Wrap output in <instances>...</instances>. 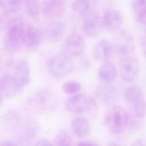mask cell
I'll return each mask as SVG.
<instances>
[{"label":"cell","instance_id":"cell-23","mask_svg":"<svg viewBox=\"0 0 146 146\" xmlns=\"http://www.w3.org/2000/svg\"><path fill=\"white\" fill-rule=\"evenodd\" d=\"M24 4V0H0V7L8 14L19 12Z\"/></svg>","mask_w":146,"mask_h":146},{"label":"cell","instance_id":"cell-12","mask_svg":"<svg viewBox=\"0 0 146 146\" xmlns=\"http://www.w3.org/2000/svg\"><path fill=\"white\" fill-rule=\"evenodd\" d=\"M95 94L98 100L104 105L113 104L119 98L117 89L109 83H103L98 86L95 88Z\"/></svg>","mask_w":146,"mask_h":146},{"label":"cell","instance_id":"cell-16","mask_svg":"<svg viewBox=\"0 0 146 146\" xmlns=\"http://www.w3.org/2000/svg\"><path fill=\"white\" fill-rule=\"evenodd\" d=\"M65 26L60 21H52L48 23L44 29V35L50 42H60L64 34Z\"/></svg>","mask_w":146,"mask_h":146},{"label":"cell","instance_id":"cell-1","mask_svg":"<svg viewBox=\"0 0 146 146\" xmlns=\"http://www.w3.org/2000/svg\"><path fill=\"white\" fill-rule=\"evenodd\" d=\"M26 25L19 16H15L10 19L4 40V47L8 54H15L19 51L23 44L22 39Z\"/></svg>","mask_w":146,"mask_h":146},{"label":"cell","instance_id":"cell-27","mask_svg":"<svg viewBox=\"0 0 146 146\" xmlns=\"http://www.w3.org/2000/svg\"><path fill=\"white\" fill-rule=\"evenodd\" d=\"M72 142L71 135L68 131L65 128L60 129L55 138V144L59 146H68L72 144Z\"/></svg>","mask_w":146,"mask_h":146},{"label":"cell","instance_id":"cell-8","mask_svg":"<svg viewBox=\"0 0 146 146\" xmlns=\"http://www.w3.org/2000/svg\"><path fill=\"white\" fill-rule=\"evenodd\" d=\"M113 51L117 54L126 56L134 50L135 42L132 34L127 31H121L114 38L112 43Z\"/></svg>","mask_w":146,"mask_h":146},{"label":"cell","instance_id":"cell-35","mask_svg":"<svg viewBox=\"0 0 146 146\" xmlns=\"http://www.w3.org/2000/svg\"></svg>","mask_w":146,"mask_h":146},{"label":"cell","instance_id":"cell-21","mask_svg":"<svg viewBox=\"0 0 146 146\" xmlns=\"http://www.w3.org/2000/svg\"><path fill=\"white\" fill-rule=\"evenodd\" d=\"M38 127L34 121H31L24 127L17 137L18 144H26L30 143L36 136Z\"/></svg>","mask_w":146,"mask_h":146},{"label":"cell","instance_id":"cell-9","mask_svg":"<svg viewBox=\"0 0 146 146\" xmlns=\"http://www.w3.org/2000/svg\"><path fill=\"white\" fill-rule=\"evenodd\" d=\"M139 66L137 60L133 56H124L119 66L120 75L125 82H133L139 73Z\"/></svg>","mask_w":146,"mask_h":146},{"label":"cell","instance_id":"cell-17","mask_svg":"<svg viewBox=\"0 0 146 146\" xmlns=\"http://www.w3.org/2000/svg\"><path fill=\"white\" fill-rule=\"evenodd\" d=\"M64 0H45L41 7L43 14L50 18H58L65 11L66 6Z\"/></svg>","mask_w":146,"mask_h":146},{"label":"cell","instance_id":"cell-25","mask_svg":"<svg viewBox=\"0 0 146 146\" xmlns=\"http://www.w3.org/2000/svg\"><path fill=\"white\" fill-rule=\"evenodd\" d=\"M25 10L27 15L33 19H36L39 14L38 0H24Z\"/></svg>","mask_w":146,"mask_h":146},{"label":"cell","instance_id":"cell-10","mask_svg":"<svg viewBox=\"0 0 146 146\" xmlns=\"http://www.w3.org/2000/svg\"><path fill=\"white\" fill-rule=\"evenodd\" d=\"M103 28L102 18L95 13H89L86 15L82 24V30L84 34L88 38H95Z\"/></svg>","mask_w":146,"mask_h":146},{"label":"cell","instance_id":"cell-20","mask_svg":"<svg viewBox=\"0 0 146 146\" xmlns=\"http://www.w3.org/2000/svg\"><path fill=\"white\" fill-rule=\"evenodd\" d=\"M71 128L73 133L78 137H84L88 135L91 130L89 120L84 116H76L71 121Z\"/></svg>","mask_w":146,"mask_h":146},{"label":"cell","instance_id":"cell-22","mask_svg":"<svg viewBox=\"0 0 146 146\" xmlns=\"http://www.w3.org/2000/svg\"><path fill=\"white\" fill-rule=\"evenodd\" d=\"M1 123L7 130H14L18 127L21 123L20 115L17 111L8 110L2 115Z\"/></svg>","mask_w":146,"mask_h":146},{"label":"cell","instance_id":"cell-34","mask_svg":"<svg viewBox=\"0 0 146 146\" xmlns=\"http://www.w3.org/2000/svg\"><path fill=\"white\" fill-rule=\"evenodd\" d=\"M3 96H2V95L1 94L0 92V107L2 105V103H3Z\"/></svg>","mask_w":146,"mask_h":146},{"label":"cell","instance_id":"cell-6","mask_svg":"<svg viewBox=\"0 0 146 146\" xmlns=\"http://www.w3.org/2000/svg\"><path fill=\"white\" fill-rule=\"evenodd\" d=\"M34 102L37 108L43 111H52L59 104L58 95L48 88H43L35 94Z\"/></svg>","mask_w":146,"mask_h":146},{"label":"cell","instance_id":"cell-15","mask_svg":"<svg viewBox=\"0 0 146 146\" xmlns=\"http://www.w3.org/2000/svg\"><path fill=\"white\" fill-rule=\"evenodd\" d=\"M113 51L112 43L107 39H102L94 45L92 55L96 60L103 63L110 60Z\"/></svg>","mask_w":146,"mask_h":146},{"label":"cell","instance_id":"cell-3","mask_svg":"<svg viewBox=\"0 0 146 146\" xmlns=\"http://www.w3.org/2000/svg\"><path fill=\"white\" fill-rule=\"evenodd\" d=\"M47 70L54 79L60 80L70 75L74 69V63L67 54L60 52L52 56L47 62Z\"/></svg>","mask_w":146,"mask_h":146},{"label":"cell","instance_id":"cell-4","mask_svg":"<svg viewBox=\"0 0 146 146\" xmlns=\"http://www.w3.org/2000/svg\"><path fill=\"white\" fill-rule=\"evenodd\" d=\"M65 105L67 110L74 114L91 112L96 109V104L94 100L90 96L80 92L70 96Z\"/></svg>","mask_w":146,"mask_h":146},{"label":"cell","instance_id":"cell-32","mask_svg":"<svg viewBox=\"0 0 146 146\" xmlns=\"http://www.w3.org/2000/svg\"><path fill=\"white\" fill-rule=\"evenodd\" d=\"M78 145H98V144L91 140H82L79 141V143H78Z\"/></svg>","mask_w":146,"mask_h":146},{"label":"cell","instance_id":"cell-7","mask_svg":"<svg viewBox=\"0 0 146 146\" xmlns=\"http://www.w3.org/2000/svg\"><path fill=\"white\" fill-rule=\"evenodd\" d=\"M24 86L13 74H5L0 78V92L5 98H12L19 95Z\"/></svg>","mask_w":146,"mask_h":146},{"label":"cell","instance_id":"cell-30","mask_svg":"<svg viewBox=\"0 0 146 146\" xmlns=\"http://www.w3.org/2000/svg\"><path fill=\"white\" fill-rule=\"evenodd\" d=\"M35 145L48 146V145H52V144L48 139H46L44 138H42V139H39V140H38L36 141Z\"/></svg>","mask_w":146,"mask_h":146},{"label":"cell","instance_id":"cell-2","mask_svg":"<svg viewBox=\"0 0 146 146\" xmlns=\"http://www.w3.org/2000/svg\"><path fill=\"white\" fill-rule=\"evenodd\" d=\"M131 116L125 108L121 106H113L106 112L104 123L107 129L113 135L124 132L131 124Z\"/></svg>","mask_w":146,"mask_h":146},{"label":"cell","instance_id":"cell-11","mask_svg":"<svg viewBox=\"0 0 146 146\" xmlns=\"http://www.w3.org/2000/svg\"><path fill=\"white\" fill-rule=\"evenodd\" d=\"M86 42L84 38L79 33H72L66 39L64 49L66 53L70 56L78 57L84 51Z\"/></svg>","mask_w":146,"mask_h":146},{"label":"cell","instance_id":"cell-19","mask_svg":"<svg viewBox=\"0 0 146 146\" xmlns=\"http://www.w3.org/2000/svg\"><path fill=\"white\" fill-rule=\"evenodd\" d=\"M98 78L103 83H110L113 81L117 75L116 65L110 60L103 62L98 70Z\"/></svg>","mask_w":146,"mask_h":146},{"label":"cell","instance_id":"cell-28","mask_svg":"<svg viewBox=\"0 0 146 146\" xmlns=\"http://www.w3.org/2000/svg\"><path fill=\"white\" fill-rule=\"evenodd\" d=\"M132 7L136 17L146 18V0H133Z\"/></svg>","mask_w":146,"mask_h":146},{"label":"cell","instance_id":"cell-33","mask_svg":"<svg viewBox=\"0 0 146 146\" xmlns=\"http://www.w3.org/2000/svg\"><path fill=\"white\" fill-rule=\"evenodd\" d=\"M1 145H7V146H11V145H17L18 144H17L16 143H15L14 141L9 140V139H5L1 141Z\"/></svg>","mask_w":146,"mask_h":146},{"label":"cell","instance_id":"cell-18","mask_svg":"<svg viewBox=\"0 0 146 146\" xmlns=\"http://www.w3.org/2000/svg\"><path fill=\"white\" fill-rule=\"evenodd\" d=\"M13 74L24 86H27L30 82L31 67L30 63L26 59H20L14 66Z\"/></svg>","mask_w":146,"mask_h":146},{"label":"cell","instance_id":"cell-5","mask_svg":"<svg viewBox=\"0 0 146 146\" xmlns=\"http://www.w3.org/2000/svg\"><path fill=\"white\" fill-rule=\"evenodd\" d=\"M125 101L129 104L133 110L135 115L143 118L146 114V102L141 88L137 86H129L124 91Z\"/></svg>","mask_w":146,"mask_h":146},{"label":"cell","instance_id":"cell-31","mask_svg":"<svg viewBox=\"0 0 146 146\" xmlns=\"http://www.w3.org/2000/svg\"><path fill=\"white\" fill-rule=\"evenodd\" d=\"M79 67L80 70L83 71H86L90 67V63L88 60L84 59L82 60L80 63L79 64Z\"/></svg>","mask_w":146,"mask_h":146},{"label":"cell","instance_id":"cell-13","mask_svg":"<svg viewBox=\"0 0 146 146\" xmlns=\"http://www.w3.org/2000/svg\"><path fill=\"white\" fill-rule=\"evenodd\" d=\"M43 34L41 31L30 25H26L22 39V44L30 50L38 48L42 42Z\"/></svg>","mask_w":146,"mask_h":146},{"label":"cell","instance_id":"cell-29","mask_svg":"<svg viewBox=\"0 0 146 146\" xmlns=\"http://www.w3.org/2000/svg\"><path fill=\"white\" fill-rule=\"evenodd\" d=\"M139 43L142 54L144 57L146 58V33L144 34L140 37L139 40Z\"/></svg>","mask_w":146,"mask_h":146},{"label":"cell","instance_id":"cell-24","mask_svg":"<svg viewBox=\"0 0 146 146\" xmlns=\"http://www.w3.org/2000/svg\"><path fill=\"white\" fill-rule=\"evenodd\" d=\"M92 7L91 0H74L71 4L72 10L81 15H86L90 13Z\"/></svg>","mask_w":146,"mask_h":146},{"label":"cell","instance_id":"cell-14","mask_svg":"<svg viewBox=\"0 0 146 146\" xmlns=\"http://www.w3.org/2000/svg\"><path fill=\"white\" fill-rule=\"evenodd\" d=\"M102 18L103 27L110 33L117 32L123 23L121 13L115 9L106 10Z\"/></svg>","mask_w":146,"mask_h":146},{"label":"cell","instance_id":"cell-26","mask_svg":"<svg viewBox=\"0 0 146 146\" xmlns=\"http://www.w3.org/2000/svg\"><path fill=\"white\" fill-rule=\"evenodd\" d=\"M62 88L64 94L71 96L80 92L82 86L80 83L77 80H70L63 84Z\"/></svg>","mask_w":146,"mask_h":146}]
</instances>
